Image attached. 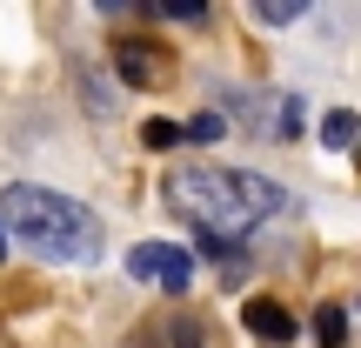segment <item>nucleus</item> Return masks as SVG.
<instances>
[{"label":"nucleus","instance_id":"obj_2","mask_svg":"<svg viewBox=\"0 0 361 348\" xmlns=\"http://www.w3.org/2000/svg\"><path fill=\"white\" fill-rule=\"evenodd\" d=\"M0 234L20 241L27 255H40V261H67V268L101 255V221H94V208L74 201V194L34 188V181H13V188L0 194Z\"/></svg>","mask_w":361,"mask_h":348},{"label":"nucleus","instance_id":"obj_11","mask_svg":"<svg viewBox=\"0 0 361 348\" xmlns=\"http://www.w3.org/2000/svg\"><path fill=\"white\" fill-rule=\"evenodd\" d=\"M174 348H207L201 322H188V315H174Z\"/></svg>","mask_w":361,"mask_h":348},{"label":"nucleus","instance_id":"obj_3","mask_svg":"<svg viewBox=\"0 0 361 348\" xmlns=\"http://www.w3.org/2000/svg\"><path fill=\"white\" fill-rule=\"evenodd\" d=\"M128 275H134V282L168 288V295H188V288H194V255L174 248V241H134L128 248Z\"/></svg>","mask_w":361,"mask_h":348},{"label":"nucleus","instance_id":"obj_7","mask_svg":"<svg viewBox=\"0 0 361 348\" xmlns=\"http://www.w3.org/2000/svg\"><path fill=\"white\" fill-rule=\"evenodd\" d=\"M247 13H255V20H268V27H288V20H301V13H308V0H247Z\"/></svg>","mask_w":361,"mask_h":348},{"label":"nucleus","instance_id":"obj_5","mask_svg":"<svg viewBox=\"0 0 361 348\" xmlns=\"http://www.w3.org/2000/svg\"><path fill=\"white\" fill-rule=\"evenodd\" d=\"M114 74L128 80V88H154V80L168 74V61H161L154 40H114Z\"/></svg>","mask_w":361,"mask_h":348},{"label":"nucleus","instance_id":"obj_10","mask_svg":"<svg viewBox=\"0 0 361 348\" xmlns=\"http://www.w3.org/2000/svg\"><path fill=\"white\" fill-rule=\"evenodd\" d=\"M147 13H161V20H201L207 0H147Z\"/></svg>","mask_w":361,"mask_h":348},{"label":"nucleus","instance_id":"obj_1","mask_svg":"<svg viewBox=\"0 0 361 348\" xmlns=\"http://www.w3.org/2000/svg\"><path fill=\"white\" fill-rule=\"evenodd\" d=\"M161 194H168V208L180 221H194L214 241H241L247 228H261V221L295 208V194L281 181H268L255 168H207V161H174Z\"/></svg>","mask_w":361,"mask_h":348},{"label":"nucleus","instance_id":"obj_8","mask_svg":"<svg viewBox=\"0 0 361 348\" xmlns=\"http://www.w3.org/2000/svg\"><path fill=\"white\" fill-rule=\"evenodd\" d=\"M228 134V114H194L188 128H180V141H194V148H207V141H221Z\"/></svg>","mask_w":361,"mask_h":348},{"label":"nucleus","instance_id":"obj_6","mask_svg":"<svg viewBox=\"0 0 361 348\" xmlns=\"http://www.w3.org/2000/svg\"><path fill=\"white\" fill-rule=\"evenodd\" d=\"M314 342L322 348H348V308H341V301H322V308H314Z\"/></svg>","mask_w":361,"mask_h":348},{"label":"nucleus","instance_id":"obj_12","mask_svg":"<svg viewBox=\"0 0 361 348\" xmlns=\"http://www.w3.org/2000/svg\"><path fill=\"white\" fill-rule=\"evenodd\" d=\"M174 141H180L174 121H147V148H174Z\"/></svg>","mask_w":361,"mask_h":348},{"label":"nucleus","instance_id":"obj_9","mask_svg":"<svg viewBox=\"0 0 361 348\" xmlns=\"http://www.w3.org/2000/svg\"><path fill=\"white\" fill-rule=\"evenodd\" d=\"M355 128H361V121L348 114V107H335V114L322 121V148H348V141H355Z\"/></svg>","mask_w":361,"mask_h":348},{"label":"nucleus","instance_id":"obj_4","mask_svg":"<svg viewBox=\"0 0 361 348\" xmlns=\"http://www.w3.org/2000/svg\"><path fill=\"white\" fill-rule=\"evenodd\" d=\"M241 328H247L255 342H274V348H288V342L301 335V322H295L274 295H255V301H247V308H241Z\"/></svg>","mask_w":361,"mask_h":348},{"label":"nucleus","instance_id":"obj_13","mask_svg":"<svg viewBox=\"0 0 361 348\" xmlns=\"http://www.w3.org/2000/svg\"><path fill=\"white\" fill-rule=\"evenodd\" d=\"M0 261H7V234H0Z\"/></svg>","mask_w":361,"mask_h":348}]
</instances>
